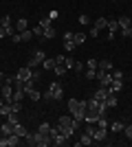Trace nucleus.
<instances>
[{
    "mask_svg": "<svg viewBox=\"0 0 132 147\" xmlns=\"http://www.w3.org/2000/svg\"><path fill=\"white\" fill-rule=\"evenodd\" d=\"M57 127H60V132H62L66 138H70V136L75 134V129L79 127V121H75L73 114H64V117H60V121H57Z\"/></svg>",
    "mask_w": 132,
    "mask_h": 147,
    "instance_id": "obj_1",
    "label": "nucleus"
},
{
    "mask_svg": "<svg viewBox=\"0 0 132 147\" xmlns=\"http://www.w3.org/2000/svg\"><path fill=\"white\" fill-rule=\"evenodd\" d=\"M26 143L33 147H49L51 145V136L42 134V132H35V134H29L26 136Z\"/></svg>",
    "mask_w": 132,
    "mask_h": 147,
    "instance_id": "obj_2",
    "label": "nucleus"
},
{
    "mask_svg": "<svg viewBox=\"0 0 132 147\" xmlns=\"http://www.w3.org/2000/svg\"><path fill=\"white\" fill-rule=\"evenodd\" d=\"M42 97H44V99H51V101H60V99L64 97L62 84H60V81H53V84H51V86H49V90L44 92Z\"/></svg>",
    "mask_w": 132,
    "mask_h": 147,
    "instance_id": "obj_3",
    "label": "nucleus"
},
{
    "mask_svg": "<svg viewBox=\"0 0 132 147\" xmlns=\"http://www.w3.org/2000/svg\"><path fill=\"white\" fill-rule=\"evenodd\" d=\"M66 141H68V138L60 132V127H57V125H55V127H51V145H57V147H60V145H64Z\"/></svg>",
    "mask_w": 132,
    "mask_h": 147,
    "instance_id": "obj_4",
    "label": "nucleus"
},
{
    "mask_svg": "<svg viewBox=\"0 0 132 147\" xmlns=\"http://www.w3.org/2000/svg\"><path fill=\"white\" fill-rule=\"evenodd\" d=\"M46 59V55H44V51H35V53H33L31 57H29V64H26V66L29 68H38V66H42V61Z\"/></svg>",
    "mask_w": 132,
    "mask_h": 147,
    "instance_id": "obj_5",
    "label": "nucleus"
},
{
    "mask_svg": "<svg viewBox=\"0 0 132 147\" xmlns=\"http://www.w3.org/2000/svg\"><path fill=\"white\" fill-rule=\"evenodd\" d=\"M16 145H20L18 134H9V136H2V138H0V147H16Z\"/></svg>",
    "mask_w": 132,
    "mask_h": 147,
    "instance_id": "obj_6",
    "label": "nucleus"
},
{
    "mask_svg": "<svg viewBox=\"0 0 132 147\" xmlns=\"http://www.w3.org/2000/svg\"><path fill=\"white\" fill-rule=\"evenodd\" d=\"M16 77H18L20 81H33V68H29V66H24V68H20L18 70V75H16Z\"/></svg>",
    "mask_w": 132,
    "mask_h": 147,
    "instance_id": "obj_7",
    "label": "nucleus"
},
{
    "mask_svg": "<svg viewBox=\"0 0 132 147\" xmlns=\"http://www.w3.org/2000/svg\"><path fill=\"white\" fill-rule=\"evenodd\" d=\"M13 134H18L20 138H26V136H29V132H26V127L18 121V123H13Z\"/></svg>",
    "mask_w": 132,
    "mask_h": 147,
    "instance_id": "obj_8",
    "label": "nucleus"
},
{
    "mask_svg": "<svg viewBox=\"0 0 132 147\" xmlns=\"http://www.w3.org/2000/svg\"><path fill=\"white\" fill-rule=\"evenodd\" d=\"M106 134H108V127H99V125H97L95 132H93V138H95V141H104Z\"/></svg>",
    "mask_w": 132,
    "mask_h": 147,
    "instance_id": "obj_9",
    "label": "nucleus"
},
{
    "mask_svg": "<svg viewBox=\"0 0 132 147\" xmlns=\"http://www.w3.org/2000/svg\"><path fill=\"white\" fill-rule=\"evenodd\" d=\"M108 94H110V90H108L106 86H101L99 90H97V92H95V94H93V97L97 99V101H106V99H108Z\"/></svg>",
    "mask_w": 132,
    "mask_h": 147,
    "instance_id": "obj_10",
    "label": "nucleus"
},
{
    "mask_svg": "<svg viewBox=\"0 0 132 147\" xmlns=\"http://www.w3.org/2000/svg\"><path fill=\"white\" fill-rule=\"evenodd\" d=\"M108 90L114 92V94H117V92H121V90H123V79H112V84L108 86Z\"/></svg>",
    "mask_w": 132,
    "mask_h": 147,
    "instance_id": "obj_11",
    "label": "nucleus"
},
{
    "mask_svg": "<svg viewBox=\"0 0 132 147\" xmlns=\"http://www.w3.org/2000/svg\"><path fill=\"white\" fill-rule=\"evenodd\" d=\"M0 26H5L7 33L13 35V26H11V18H9V16H2V18H0Z\"/></svg>",
    "mask_w": 132,
    "mask_h": 147,
    "instance_id": "obj_12",
    "label": "nucleus"
},
{
    "mask_svg": "<svg viewBox=\"0 0 132 147\" xmlns=\"http://www.w3.org/2000/svg\"><path fill=\"white\" fill-rule=\"evenodd\" d=\"M93 143H95V138H93L90 134H88V132H84V134H82V138L77 141V145L82 147V145H93Z\"/></svg>",
    "mask_w": 132,
    "mask_h": 147,
    "instance_id": "obj_13",
    "label": "nucleus"
},
{
    "mask_svg": "<svg viewBox=\"0 0 132 147\" xmlns=\"http://www.w3.org/2000/svg\"><path fill=\"white\" fill-rule=\"evenodd\" d=\"M110 132H114V134H119V132H123V127H126V123H121V121H112L110 125Z\"/></svg>",
    "mask_w": 132,
    "mask_h": 147,
    "instance_id": "obj_14",
    "label": "nucleus"
},
{
    "mask_svg": "<svg viewBox=\"0 0 132 147\" xmlns=\"http://www.w3.org/2000/svg\"><path fill=\"white\" fill-rule=\"evenodd\" d=\"M117 24H119V29L123 31V29H130V18H128V16H121V18H117Z\"/></svg>",
    "mask_w": 132,
    "mask_h": 147,
    "instance_id": "obj_15",
    "label": "nucleus"
},
{
    "mask_svg": "<svg viewBox=\"0 0 132 147\" xmlns=\"http://www.w3.org/2000/svg\"><path fill=\"white\" fill-rule=\"evenodd\" d=\"M24 88H13V99L11 101H20V103H22V99H24Z\"/></svg>",
    "mask_w": 132,
    "mask_h": 147,
    "instance_id": "obj_16",
    "label": "nucleus"
},
{
    "mask_svg": "<svg viewBox=\"0 0 132 147\" xmlns=\"http://www.w3.org/2000/svg\"><path fill=\"white\" fill-rule=\"evenodd\" d=\"M99 70H108V73H110V70H112V61L110 59H99Z\"/></svg>",
    "mask_w": 132,
    "mask_h": 147,
    "instance_id": "obj_17",
    "label": "nucleus"
},
{
    "mask_svg": "<svg viewBox=\"0 0 132 147\" xmlns=\"http://www.w3.org/2000/svg\"><path fill=\"white\" fill-rule=\"evenodd\" d=\"M2 136H9V134H13V123L11 121H7V123H2Z\"/></svg>",
    "mask_w": 132,
    "mask_h": 147,
    "instance_id": "obj_18",
    "label": "nucleus"
},
{
    "mask_svg": "<svg viewBox=\"0 0 132 147\" xmlns=\"http://www.w3.org/2000/svg\"><path fill=\"white\" fill-rule=\"evenodd\" d=\"M0 114H2V117H9V114H16V112L11 110V103H2L0 105Z\"/></svg>",
    "mask_w": 132,
    "mask_h": 147,
    "instance_id": "obj_19",
    "label": "nucleus"
},
{
    "mask_svg": "<svg viewBox=\"0 0 132 147\" xmlns=\"http://www.w3.org/2000/svg\"><path fill=\"white\" fill-rule=\"evenodd\" d=\"M106 105H108V108H117V94H114V92H110V94H108Z\"/></svg>",
    "mask_w": 132,
    "mask_h": 147,
    "instance_id": "obj_20",
    "label": "nucleus"
},
{
    "mask_svg": "<svg viewBox=\"0 0 132 147\" xmlns=\"http://www.w3.org/2000/svg\"><path fill=\"white\" fill-rule=\"evenodd\" d=\"M66 70H68V68L64 66V64H55V68H53V73H55L57 77H62V75H66Z\"/></svg>",
    "mask_w": 132,
    "mask_h": 147,
    "instance_id": "obj_21",
    "label": "nucleus"
},
{
    "mask_svg": "<svg viewBox=\"0 0 132 147\" xmlns=\"http://www.w3.org/2000/svg\"><path fill=\"white\" fill-rule=\"evenodd\" d=\"M26 26H29V22H26V18H20L18 22H16V29L22 33V31H26Z\"/></svg>",
    "mask_w": 132,
    "mask_h": 147,
    "instance_id": "obj_22",
    "label": "nucleus"
},
{
    "mask_svg": "<svg viewBox=\"0 0 132 147\" xmlns=\"http://www.w3.org/2000/svg\"><path fill=\"white\" fill-rule=\"evenodd\" d=\"M42 68H44V70H53V68H55V59H51V57H49V59H44Z\"/></svg>",
    "mask_w": 132,
    "mask_h": 147,
    "instance_id": "obj_23",
    "label": "nucleus"
},
{
    "mask_svg": "<svg viewBox=\"0 0 132 147\" xmlns=\"http://www.w3.org/2000/svg\"><path fill=\"white\" fill-rule=\"evenodd\" d=\"M106 24H108V18H97V20H95V24L93 26H97V29H106Z\"/></svg>",
    "mask_w": 132,
    "mask_h": 147,
    "instance_id": "obj_24",
    "label": "nucleus"
},
{
    "mask_svg": "<svg viewBox=\"0 0 132 147\" xmlns=\"http://www.w3.org/2000/svg\"><path fill=\"white\" fill-rule=\"evenodd\" d=\"M38 132H42V134L51 136V125H49V123H40V127H38Z\"/></svg>",
    "mask_w": 132,
    "mask_h": 147,
    "instance_id": "obj_25",
    "label": "nucleus"
},
{
    "mask_svg": "<svg viewBox=\"0 0 132 147\" xmlns=\"http://www.w3.org/2000/svg\"><path fill=\"white\" fill-rule=\"evenodd\" d=\"M42 37H46V40H53V37H55V29H53V26L44 29V35H42Z\"/></svg>",
    "mask_w": 132,
    "mask_h": 147,
    "instance_id": "obj_26",
    "label": "nucleus"
},
{
    "mask_svg": "<svg viewBox=\"0 0 132 147\" xmlns=\"http://www.w3.org/2000/svg\"><path fill=\"white\" fill-rule=\"evenodd\" d=\"M20 37H22V42H29V40L33 37V31H29V29L22 31V33H20Z\"/></svg>",
    "mask_w": 132,
    "mask_h": 147,
    "instance_id": "obj_27",
    "label": "nucleus"
},
{
    "mask_svg": "<svg viewBox=\"0 0 132 147\" xmlns=\"http://www.w3.org/2000/svg\"><path fill=\"white\" fill-rule=\"evenodd\" d=\"M97 66H99V59H95V57L86 61V68H93V70H97Z\"/></svg>",
    "mask_w": 132,
    "mask_h": 147,
    "instance_id": "obj_28",
    "label": "nucleus"
},
{
    "mask_svg": "<svg viewBox=\"0 0 132 147\" xmlns=\"http://www.w3.org/2000/svg\"><path fill=\"white\" fill-rule=\"evenodd\" d=\"M86 37H88V35H84V33H75V44H77V46H79V44H84V42H86Z\"/></svg>",
    "mask_w": 132,
    "mask_h": 147,
    "instance_id": "obj_29",
    "label": "nucleus"
},
{
    "mask_svg": "<svg viewBox=\"0 0 132 147\" xmlns=\"http://www.w3.org/2000/svg\"><path fill=\"white\" fill-rule=\"evenodd\" d=\"M77 22H79V24H82V26H86V24H90V18H88V16H84V13H82V16L77 18Z\"/></svg>",
    "mask_w": 132,
    "mask_h": 147,
    "instance_id": "obj_30",
    "label": "nucleus"
},
{
    "mask_svg": "<svg viewBox=\"0 0 132 147\" xmlns=\"http://www.w3.org/2000/svg\"><path fill=\"white\" fill-rule=\"evenodd\" d=\"M51 22H53L51 18H42V20H40V26H42V29H49V26H53Z\"/></svg>",
    "mask_w": 132,
    "mask_h": 147,
    "instance_id": "obj_31",
    "label": "nucleus"
},
{
    "mask_svg": "<svg viewBox=\"0 0 132 147\" xmlns=\"http://www.w3.org/2000/svg\"><path fill=\"white\" fill-rule=\"evenodd\" d=\"M64 49L70 53V51H75V49H77V44H75V42H64Z\"/></svg>",
    "mask_w": 132,
    "mask_h": 147,
    "instance_id": "obj_32",
    "label": "nucleus"
},
{
    "mask_svg": "<svg viewBox=\"0 0 132 147\" xmlns=\"http://www.w3.org/2000/svg\"><path fill=\"white\" fill-rule=\"evenodd\" d=\"M64 42H75V33L66 31V35H64Z\"/></svg>",
    "mask_w": 132,
    "mask_h": 147,
    "instance_id": "obj_33",
    "label": "nucleus"
},
{
    "mask_svg": "<svg viewBox=\"0 0 132 147\" xmlns=\"http://www.w3.org/2000/svg\"><path fill=\"white\" fill-rule=\"evenodd\" d=\"M95 75H97V70H93V68H86V79H95Z\"/></svg>",
    "mask_w": 132,
    "mask_h": 147,
    "instance_id": "obj_34",
    "label": "nucleus"
},
{
    "mask_svg": "<svg viewBox=\"0 0 132 147\" xmlns=\"http://www.w3.org/2000/svg\"><path fill=\"white\" fill-rule=\"evenodd\" d=\"M112 79H123V70H112Z\"/></svg>",
    "mask_w": 132,
    "mask_h": 147,
    "instance_id": "obj_35",
    "label": "nucleus"
},
{
    "mask_svg": "<svg viewBox=\"0 0 132 147\" xmlns=\"http://www.w3.org/2000/svg\"><path fill=\"white\" fill-rule=\"evenodd\" d=\"M123 134H126L128 138H132V123H130V125H126V127H123Z\"/></svg>",
    "mask_w": 132,
    "mask_h": 147,
    "instance_id": "obj_36",
    "label": "nucleus"
},
{
    "mask_svg": "<svg viewBox=\"0 0 132 147\" xmlns=\"http://www.w3.org/2000/svg\"><path fill=\"white\" fill-rule=\"evenodd\" d=\"M64 66H66V68H73V66H75V59L66 57V59H64Z\"/></svg>",
    "mask_w": 132,
    "mask_h": 147,
    "instance_id": "obj_37",
    "label": "nucleus"
},
{
    "mask_svg": "<svg viewBox=\"0 0 132 147\" xmlns=\"http://www.w3.org/2000/svg\"><path fill=\"white\" fill-rule=\"evenodd\" d=\"M88 35H90V37H99V29H97V26H93V29H90V33H88Z\"/></svg>",
    "mask_w": 132,
    "mask_h": 147,
    "instance_id": "obj_38",
    "label": "nucleus"
},
{
    "mask_svg": "<svg viewBox=\"0 0 132 147\" xmlns=\"http://www.w3.org/2000/svg\"><path fill=\"white\" fill-rule=\"evenodd\" d=\"M33 35H44V29H42V26H35V29H33Z\"/></svg>",
    "mask_w": 132,
    "mask_h": 147,
    "instance_id": "obj_39",
    "label": "nucleus"
},
{
    "mask_svg": "<svg viewBox=\"0 0 132 147\" xmlns=\"http://www.w3.org/2000/svg\"><path fill=\"white\" fill-rule=\"evenodd\" d=\"M13 44H20V42H22V37H20V33H13Z\"/></svg>",
    "mask_w": 132,
    "mask_h": 147,
    "instance_id": "obj_40",
    "label": "nucleus"
},
{
    "mask_svg": "<svg viewBox=\"0 0 132 147\" xmlns=\"http://www.w3.org/2000/svg\"><path fill=\"white\" fill-rule=\"evenodd\" d=\"M121 33H123V37H132V26H130V29H123Z\"/></svg>",
    "mask_w": 132,
    "mask_h": 147,
    "instance_id": "obj_41",
    "label": "nucleus"
},
{
    "mask_svg": "<svg viewBox=\"0 0 132 147\" xmlns=\"http://www.w3.org/2000/svg\"><path fill=\"white\" fill-rule=\"evenodd\" d=\"M7 35H9V33H7V29H5V26H0V40H2V37H7Z\"/></svg>",
    "mask_w": 132,
    "mask_h": 147,
    "instance_id": "obj_42",
    "label": "nucleus"
},
{
    "mask_svg": "<svg viewBox=\"0 0 132 147\" xmlns=\"http://www.w3.org/2000/svg\"><path fill=\"white\" fill-rule=\"evenodd\" d=\"M73 68H75V70H84V64H82V61H75V66H73Z\"/></svg>",
    "mask_w": 132,
    "mask_h": 147,
    "instance_id": "obj_43",
    "label": "nucleus"
},
{
    "mask_svg": "<svg viewBox=\"0 0 132 147\" xmlns=\"http://www.w3.org/2000/svg\"><path fill=\"white\" fill-rule=\"evenodd\" d=\"M64 59H66L64 55H57V57H55V64H64Z\"/></svg>",
    "mask_w": 132,
    "mask_h": 147,
    "instance_id": "obj_44",
    "label": "nucleus"
},
{
    "mask_svg": "<svg viewBox=\"0 0 132 147\" xmlns=\"http://www.w3.org/2000/svg\"><path fill=\"white\" fill-rule=\"evenodd\" d=\"M0 88H2V81H0Z\"/></svg>",
    "mask_w": 132,
    "mask_h": 147,
    "instance_id": "obj_45",
    "label": "nucleus"
},
{
    "mask_svg": "<svg viewBox=\"0 0 132 147\" xmlns=\"http://www.w3.org/2000/svg\"><path fill=\"white\" fill-rule=\"evenodd\" d=\"M130 24H132V18H130Z\"/></svg>",
    "mask_w": 132,
    "mask_h": 147,
    "instance_id": "obj_46",
    "label": "nucleus"
},
{
    "mask_svg": "<svg viewBox=\"0 0 132 147\" xmlns=\"http://www.w3.org/2000/svg\"><path fill=\"white\" fill-rule=\"evenodd\" d=\"M130 143H132V138H130Z\"/></svg>",
    "mask_w": 132,
    "mask_h": 147,
    "instance_id": "obj_47",
    "label": "nucleus"
},
{
    "mask_svg": "<svg viewBox=\"0 0 132 147\" xmlns=\"http://www.w3.org/2000/svg\"><path fill=\"white\" fill-rule=\"evenodd\" d=\"M130 123H132V121H130Z\"/></svg>",
    "mask_w": 132,
    "mask_h": 147,
    "instance_id": "obj_48",
    "label": "nucleus"
}]
</instances>
